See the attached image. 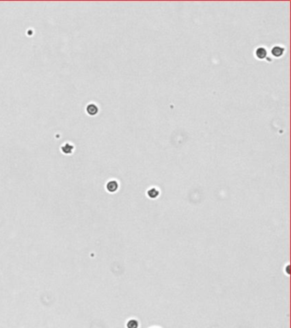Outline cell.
<instances>
[{
  "label": "cell",
  "instance_id": "6da1fadb",
  "mask_svg": "<svg viewBox=\"0 0 291 328\" xmlns=\"http://www.w3.org/2000/svg\"><path fill=\"white\" fill-rule=\"evenodd\" d=\"M271 53L274 57H281L284 53V48L280 47V46H275L273 47V49L271 50Z\"/></svg>",
  "mask_w": 291,
  "mask_h": 328
},
{
  "label": "cell",
  "instance_id": "7a4b0ae2",
  "mask_svg": "<svg viewBox=\"0 0 291 328\" xmlns=\"http://www.w3.org/2000/svg\"><path fill=\"white\" fill-rule=\"evenodd\" d=\"M255 54H256L257 57H259V59H263V58H265V57H266V54H267V53H266V51H265V48L260 47V48H258V49L256 50Z\"/></svg>",
  "mask_w": 291,
  "mask_h": 328
},
{
  "label": "cell",
  "instance_id": "3957f363",
  "mask_svg": "<svg viewBox=\"0 0 291 328\" xmlns=\"http://www.w3.org/2000/svg\"><path fill=\"white\" fill-rule=\"evenodd\" d=\"M107 188L109 192H115L118 188V184L116 181H110L108 182V186H107Z\"/></svg>",
  "mask_w": 291,
  "mask_h": 328
},
{
  "label": "cell",
  "instance_id": "277c9868",
  "mask_svg": "<svg viewBox=\"0 0 291 328\" xmlns=\"http://www.w3.org/2000/svg\"><path fill=\"white\" fill-rule=\"evenodd\" d=\"M147 194H148L149 197H151V198H156V197H158V195H159V192H158V190L156 189V188H151V189H150V190L148 191Z\"/></svg>",
  "mask_w": 291,
  "mask_h": 328
},
{
  "label": "cell",
  "instance_id": "5b68a950",
  "mask_svg": "<svg viewBox=\"0 0 291 328\" xmlns=\"http://www.w3.org/2000/svg\"><path fill=\"white\" fill-rule=\"evenodd\" d=\"M87 110H88V113L91 114V115H95L97 112V107L94 104H91L88 106L87 108Z\"/></svg>",
  "mask_w": 291,
  "mask_h": 328
},
{
  "label": "cell",
  "instance_id": "8992f818",
  "mask_svg": "<svg viewBox=\"0 0 291 328\" xmlns=\"http://www.w3.org/2000/svg\"><path fill=\"white\" fill-rule=\"evenodd\" d=\"M138 323L136 320H131L127 323V327L128 328H137Z\"/></svg>",
  "mask_w": 291,
  "mask_h": 328
}]
</instances>
